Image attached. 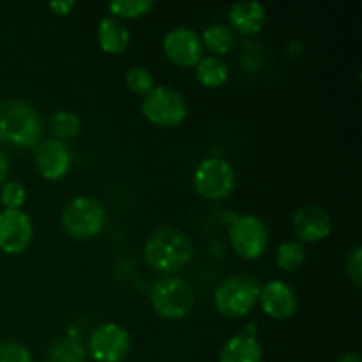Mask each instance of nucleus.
I'll list each match as a JSON object with an SVG mask.
<instances>
[{"label": "nucleus", "instance_id": "obj_23", "mask_svg": "<svg viewBox=\"0 0 362 362\" xmlns=\"http://www.w3.org/2000/svg\"><path fill=\"white\" fill-rule=\"evenodd\" d=\"M152 7H154V2H151V0H115V2L108 4L110 13L117 20L144 16Z\"/></svg>", "mask_w": 362, "mask_h": 362}, {"label": "nucleus", "instance_id": "obj_26", "mask_svg": "<svg viewBox=\"0 0 362 362\" xmlns=\"http://www.w3.org/2000/svg\"><path fill=\"white\" fill-rule=\"evenodd\" d=\"M0 362H34L27 346L16 341L0 343Z\"/></svg>", "mask_w": 362, "mask_h": 362}, {"label": "nucleus", "instance_id": "obj_8", "mask_svg": "<svg viewBox=\"0 0 362 362\" xmlns=\"http://www.w3.org/2000/svg\"><path fill=\"white\" fill-rule=\"evenodd\" d=\"M228 240L244 260H257L269 247V230L258 216H239L230 223Z\"/></svg>", "mask_w": 362, "mask_h": 362}, {"label": "nucleus", "instance_id": "obj_21", "mask_svg": "<svg viewBox=\"0 0 362 362\" xmlns=\"http://www.w3.org/2000/svg\"><path fill=\"white\" fill-rule=\"evenodd\" d=\"M306 262V247L299 240H286L278 247V255H276V264L281 271L285 272H296Z\"/></svg>", "mask_w": 362, "mask_h": 362}, {"label": "nucleus", "instance_id": "obj_19", "mask_svg": "<svg viewBox=\"0 0 362 362\" xmlns=\"http://www.w3.org/2000/svg\"><path fill=\"white\" fill-rule=\"evenodd\" d=\"M228 66L221 57H202L197 64V78L204 87L218 88L228 80Z\"/></svg>", "mask_w": 362, "mask_h": 362}, {"label": "nucleus", "instance_id": "obj_1", "mask_svg": "<svg viewBox=\"0 0 362 362\" xmlns=\"http://www.w3.org/2000/svg\"><path fill=\"white\" fill-rule=\"evenodd\" d=\"M147 264L165 276H172L191 264L194 257L193 240L177 226H161L151 233L144 246Z\"/></svg>", "mask_w": 362, "mask_h": 362}, {"label": "nucleus", "instance_id": "obj_11", "mask_svg": "<svg viewBox=\"0 0 362 362\" xmlns=\"http://www.w3.org/2000/svg\"><path fill=\"white\" fill-rule=\"evenodd\" d=\"M163 49L170 62L182 67H193L204 57V45L202 39L193 28L175 27L163 39Z\"/></svg>", "mask_w": 362, "mask_h": 362}, {"label": "nucleus", "instance_id": "obj_2", "mask_svg": "<svg viewBox=\"0 0 362 362\" xmlns=\"http://www.w3.org/2000/svg\"><path fill=\"white\" fill-rule=\"evenodd\" d=\"M41 138V119L28 103L7 99L0 103V144L32 148Z\"/></svg>", "mask_w": 362, "mask_h": 362}, {"label": "nucleus", "instance_id": "obj_30", "mask_svg": "<svg viewBox=\"0 0 362 362\" xmlns=\"http://www.w3.org/2000/svg\"><path fill=\"white\" fill-rule=\"evenodd\" d=\"M338 362H361V357L356 352H346L339 357Z\"/></svg>", "mask_w": 362, "mask_h": 362}, {"label": "nucleus", "instance_id": "obj_9", "mask_svg": "<svg viewBox=\"0 0 362 362\" xmlns=\"http://www.w3.org/2000/svg\"><path fill=\"white\" fill-rule=\"evenodd\" d=\"M131 350V338L122 325L105 322L88 338V356L95 362H122Z\"/></svg>", "mask_w": 362, "mask_h": 362}, {"label": "nucleus", "instance_id": "obj_4", "mask_svg": "<svg viewBox=\"0 0 362 362\" xmlns=\"http://www.w3.org/2000/svg\"><path fill=\"white\" fill-rule=\"evenodd\" d=\"M260 283L246 274H235L219 283L214 292V306L223 317L240 318L250 313L260 297Z\"/></svg>", "mask_w": 362, "mask_h": 362}, {"label": "nucleus", "instance_id": "obj_25", "mask_svg": "<svg viewBox=\"0 0 362 362\" xmlns=\"http://www.w3.org/2000/svg\"><path fill=\"white\" fill-rule=\"evenodd\" d=\"M0 200H2L6 209H21V205L27 200V189L23 187V184L16 182V180H9L2 186Z\"/></svg>", "mask_w": 362, "mask_h": 362}, {"label": "nucleus", "instance_id": "obj_6", "mask_svg": "<svg viewBox=\"0 0 362 362\" xmlns=\"http://www.w3.org/2000/svg\"><path fill=\"white\" fill-rule=\"evenodd\" d=\"M141 113L145 119L161 127H175L186 119L187 103L184 95L168 85H154L144 95Z\"/></svg>", "mask_w": 362, "mask_h": 362}, {"label": "nucleus", "instance_id": "obj_22", "mask_svg": "<svg viewBox=\"0 0 362 362\" xmlns=\"http://www.w3.org/2000/svg\"><path fill=\"white\" fill-rule=\"evenodd\" d=\"M81 120L80 117L69 110H60L52 117V131L55 134V140L64 141L80 134Z\"/></svg>", "mask_w": 362, "mask_h": 362}, {"label": "nucleus", "instance_id": "obj_13", "mask_svg": "<svg viewBox=\"0 0 362 362\" xmlns=\"http://www.w3.org/2000/svg\"><path fill=\"white\" fill-rule=\"evenodd\" d=\"M262 310L274 320H288L297 311V296L290 285L281 279H271L260 288L258 297Z\"/></svg>", "mask_w": 362, "mask_h": 362}, {"label": "nucleus", "instance_id": "obj_14", "mask_svg": "<svg viewBox=\"0 0 362 362\" xmlns=\"http://www.w3.org/2000/svg\"><path fill=\"white\" fill-rule=\"evenodd\" d=\"M35 165L46 180H60L71 170L73 158L64 141L46 140L39 144L35 152Z\"/></svg>", "mask_w": 362, "mask_h": 362}, {"label": "nucleus", "instance_id": "obj_20", "mask_svg": "<svg viewBox=\"0 0 362 362\" xmlns=\"http://www.w3.org/2000/svg\"><path fill=\"white\" fill-rule=\"evenodd\" d=\"M200 39L204 48H207L214 57L226 55V53L232 52L233 45H235L232 28L223 23H214L205 28L204 35Z\"/></svg>", "mask_w": 362, "mask_h": 362}, {"label": "nucleus", "instance_id": "obj_15", "mask_svg": "<svg viewBox=\"0 0 362 362\" xmlns=\"http://www.w3.org/2000/svg\"><path fill=\"white\" fill-rule=\"evenodd\" d=\"M264 349L255 332H240L232 336L219 352V362H262Z\"/></svg>", "mask_w": 362, "mask_h": 362}, {"label": "nucleus", "instance_id": "obj_10", "mask_svg": "<svg viewBox=\"0 0 362 362\" xmlns=\"http://www.w3.org/2000/svg\"><path fill=\"white\" fill-rule=\"evenodd\" d=\"M34 226L21 209L0 212V250L7 255H20L30 246Z\"/></svg>", "mask_w": 362, "mask_h": 362}, {"label": "nucleus", "instance_id": "obj_18", "mask_svg": "<svg viewBox=\"0 0 362 362\" xmlns=\"http://www.w3.org/2000/svg\"><path fill=\"white\" fill-rule=\"evenodd\" d=\"M88 354L76 338L62 336L49 345L45 362H87Z\"/></svg>", "mask_w": 362, "mask_h": 362}, {"label": "nucleus", "instance_id": "obj_5", "mask_svg": "<svg viewBox=\"0 0 362 362\" xmlns=\"http://www.w3.org/2000/svg\"><path fill=\"white\" fill-rule=\"evenodd\" d=\"M105 209L92 197L73 198L60 216L62 228L76 240H87L98 235L105 226Z\"/></svg>", "mask_w": 362, "mask_h": 362}, {"label": "nucleus", "instance_id": "obj_27", "mask_svg": "<svg viewBox=\"0 0 362 362\" xmlns=\"http://www.w3.org/2000/svg\"><path fill=\"white\" fill-rule=\"evenodd\" d=\"M346 274L352 279L356 286H361L362 283V250L359 246L354 247L350 251L349 258H346Z\"/></svg>", "mask_w": 362, "mask_h": 362}, {"label": "nucleus", "instance_id": "obj_12", "mask_svg": "<svg viewBox=\"0 0 362 362\" xmlns=\"http://www.w3.org/2000/svg\"><path fill=\"white\" fill-rule=\"evenodd\" d=\"M292 226L299 243H318L331 235L332 218L322 205H303L293 214Z\"/></svg>", "mask_w": 362, "mask_h": 362}, {"label": "nucleus", "instance_id": "obj_7", "mask_svg": "<svg viewBox=\"0 0 362 362\" xmlns=\"http://www.w3.org/2000/svg\"><path fill=\"white\" fill-rule=\"evenodd\" d=\"M193 186L207 200H223L235 187V170L226 159L207 158L194 170Z\"/></svg>", "mask_w": 362, "mask_h": 362}, {"label": "nucleus", "instance_id": "obj_28", "mask_svg": "<svg viewBox=\"0 0 362 362\" xmlns=\"http://www.w3.org/2000/svg\"><path fill=\"white\" fill-rule=\"evenodd\" d=\"M48 7L53 13L59 14V16H66V14H69L73 11L74 2L73 0H57V2H49Z\"/></svg>", "mask_w": 362, "mask_h": 362}, {"label": "nucleus", "instance_id": "obj_17", "mask_svg": "<svg viewBox=\"0 0 362 362\" xmlns=\"http://www.w3.org/2000/svg\"><path fill=\"white\" fill-rule=\"evenodd\" d=\"M98 39L103 52L110 53V55H119V53L126 52V48L129 46L131 35L122 21L113 16H105L99 21Z\"/></svg>", "mask_w": 362, "mask_h": 362}, {"label": "nucleus", "instance_id": "obj_24", "mask_svg": "<svg viewBox=\"0 0 362 362\" xmlns=\"http://www.w3.org/2000/svg\"><path fill=\"white\" fill-rule=\"evenodd\" d=\"M126 85L133 94L145 95L154 87V78H152L151 71L147 67L133 66L126 73Z\"/></svg>", "mask_w": 362, "mask_h": 362}, {"label": "nucleus", "instance_id": "obj_3", "mask_svg": "<svg viewBox=\"0 0 362 362\" xmlns=\"http://www.w3.org/2000/svg\"><path fill=\"white\" fill-rule=\"evenodd\" d=\"M148 300L159 317L166 320H180L193 311L194 290L180 276H163L152 285Z\"/></svg>", "mask_w": 362, "mask_h": 362}, {"label": "nucleus", "instance_id": "obj_29", "mask_svg": "<svg viewBox=\"0 0 362 362\" xmlns=\"http://www.w3.org/2000/svg\"><path fill=\"white\" fill-rule=\"evenodd\" d=\"M7 172H9V161H7V156L0 151V186L6 182Z\"/></svg>", "mask_w": 362, "mask_h": 362}, {"label": "nucleus", "instance_id": "obj_16", "mask_svg": "<svg viewBox=\"0 0 362 362\" xmlns=\"http://www.w3.org/2000/svg\"><path fill=\"white\" fill-rule=\"evenodd\" d=\"M228 18L237 32L246 35L258 34L265 25V7L257 0H244L230 7Z\"/></svg>", "mask_w": 362, "mask_h": 362}]
</instances>
